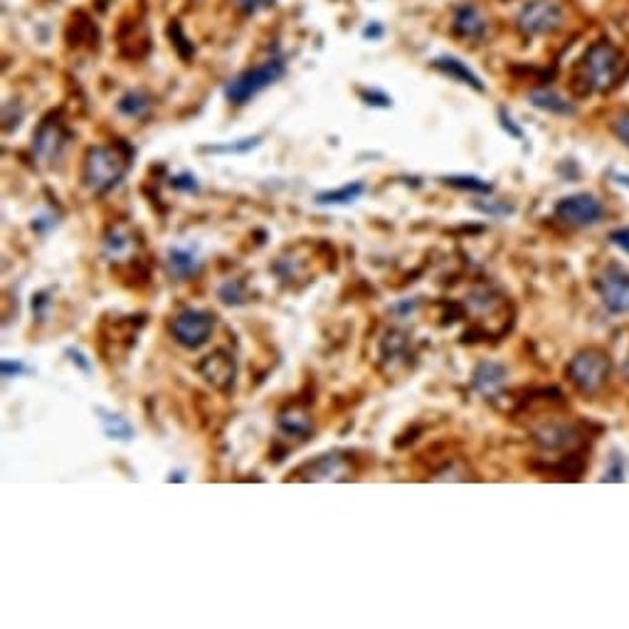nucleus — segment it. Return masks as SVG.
<instances>
[{"label":"nucleus","mask_w":629,"mask_h":629,"mask_svg":"<svg viewBox=\"0 0 629 629\" xmlns=\"http://www.w3.org/2000/svg\"><path fill=\"white\" fill-rule=\"evenodd\" d=\"M277 425L287 437H294V440H309L314 434V420L309 415L307 408L301 405H289L287 410H281L279 417H277Z\"/></svg>","instance_id":"nucleus-13"},{"label":"nucleus","mask_w":629,"mask_h":629,"mask_svg":"<svg viewBox=\"0 0 629 629\" xmlns=\"http://www.w3.org/2000/svg\"><path fill=\"white\" fill-rule=\"evenodd\" d=\"M536 442L545 450H565L575 442V434L565 425H545L536 432Z\"/></svg>","instance_id":"nucleus-19"},{"label":"nucleus","mask_w":629,"mask_h":629,"mask_svg":"<svg viewBox=\"0 0 629 629\" xmlns=\"http://www.w3.org/2000/svg\"><path fill=\"white\" fill-rule=\"evenodd\" d=\"M0 373H3V378H23V375L30 373V368H27L23 360L3 358V363H0Z\"/></svg>","instance_id":"nucleus-28"},{"label":"nucleus","mask_w":629,"mask_h":629,"mask_svg":"<svg viewBox=\"0 0 629 629\" xmlns=\"http://www.w3.org/2000/svg\"><path fill=\"white\" fill-rule=\"evenodd\" d=\"M366 193V183H346L343 188H336V190H321L316 193V205H323V208H336V205H350L356 203L358 198Z\"/></svg>","instance_id":"nucleus-18"},{"label":"nucleus","mask_w":629,"mask_h":629,"mask_svg":"<svg viewBox=\"0 0 629 629\" xmlns=\"http://www.w3.org/2000/svg\"><path fill=\"white\" fill-rule=\"evenodd\" d=\"M380 35H383V27L378 25V23H375V25H368L366 30H363V37H370V40H378Z\"/></svg>","instance_id":"nucleus-37"},{"label":"nucleus","mask_w":629,"mask_h":629,"mask_svg":"<svg viewBox=\"0 0 629 629\" xmlns=\"http://www.w3.org/2000/svg\"><path fill=\"white\" fill-rule=\"evenodd\" d=\"M622 55L610 43H595L583 57V72L587 85L595 89H610L620 75Z\"/></svg>","instance_id":"nucleus-5"},{"label":"nucleus","mask_w":629,"mask_h":629,"mask_svg":"<svg viewBox=\"0 0 629 629\" xmlns=\"http://www.w3.org/2000/svg\"><path fill=\"white\" fill-rule=\"evenodd\" d=\"M613 178H614V183H620V186L629 188V173H614Z\"/></svg>","instance_id":"nucleus-38"},{"label":"nucleus","mask_w":629,"mask_h":629,"mask_svg":"<svg viewBox=\"0 0 629 629\" xmlns=\"http://www.w3.org/2000/svg\"><path fill=\"white\" fill-rule=\"evenodd\" d=\"M451 30L460 35V37H467V40H479L486 33V20L476 5H469L467 3V5H460V8L454 10Z\"/></svg>","instance_id":"nucleus-14"},{"label":"nucleus","mask_w":629,"mask_h":629,"mask_svg":"<svg viewBox=\"0 0 629 629\" xmlns=\"http://www.w3.org/2000/svg\"><path fill=\"white\" fill-rule=\"evenodd\" d=\"M218 297L228 307H239V304H245V287L239 281H225L218 291Z\"/></svg>","instance_id":"nucleus-26"},{"label":"nucleus","mask_w":629,"mask_h":629,"mask_svg":"<svg viewBox=\"0 0 629 629\" xmlns=\"http://www.w3.org/2000/svg\"><path fill=\"white\" fill-rule=\"evenodd\" d=\"M570 383L583 392H597L610 378V358L603 350L587 349L573 356L565 368Z\"/></svg>","instance_id":"nucleus-4"},{"label":"nucleus","mask_w":629,"mask_h":629,"mask_svg":"<svg viewBox=\"0 0 629 629\" xmlns=\"http://www.w3.org/2000/svg\"><path fill=\"white\" fill-rule=\"evenodd\" d=\"M151 107H154V99L146 92H141V89L127 92L119 99V104H117V109H119L124 117H128V119H141V117L148 114Z\"/></svg>","instance_id":"nucleus-22"},{"label":"nucleus","mask_w":629,"mask_h":629,"mask_svg":"<svg viewBox=\"0 0 629 629\" xmlns=\"http://www.w3.org/2000/svg\"><path fill=\"white\" fill-rule=\"evenodd\" d=\"M624 375H627V380H629V360L624 363Z\"/></svg>","instance_id":"nucleus-40"},{"label":"nucleus","mask_w":629,"mask_h":629,"mask_svg":"<svg viewBox=\"0 0 629 629\" xmlns=\"http://www.w3.org/2000/svg\"><path fill=\"white\" fill-rule=\"evenodd\" d=\"M597 294L610 314H629V272L620 264H610L597 274Z\"/></svg>","instance_id":"nucleus-8"},{"label":"nucleus","mask_w":629,"mask_h":629,"mask_svg":"<svg viewBox=\"0 0 629 629\" xmlns=\"http://www.w3.org/2000/svg\"><path fill=\"white\" fill-rule=\"evenodd\" d=\"M432 67L437 69V72L447 75L450 79H454V82H462V85L472 86V89H476V92H484V82L479 79V75L472 72V69H469L462 60H457V57H450V55L437 57V60L432 62Z\"/></svg>","instance_id":"nucleus-15"},{"label":"nucleus","mask_w":629,"mask_h":629,"mask_svg":"<svg viewBox=\"0 0 629 629\" xmlns=\"http://www.w3.org/2000/svg\"><path fill=\"white\" fill-rule=\"evenodd\" d=\"M170 188L173 190H180V193H198L200 186H198V178L193 173H178L170 178Z\"/></svg>","instance_id":"nucleus-27"},{"label":"nucleus","mask_w":629,"mask_h":629,"mask_svg":"<svg viewBox=\"0 0 629 629\" xmlns=\"http://www.w3.org/2000/svg\"><path fill=\"white\" fill-rule=\"evenodd\" d=\"M444 186L457 188V190H469V193H482V196H489L493 190V186L489 180L476 178V176H444Z\"/></svg>","instance_id":"nucleus-23"},{"label":"nucleus","mask_w":629,"mask_h":629,"mask_svg":"<svg viewBox=\"0 0 629 629\" xmlns=\"http://www.w3.org/2000/svg\"><path fill=\"white\" fill-rule=\"evenodd\" d=\"M349 462L343 460L339 451H333V454H321L314 462H307L304 467H299L294 472V479H304V482H340V479H349Z\"/></svg>","instance_id":"nucleus-10"},{"label":"nucleus","mask_w":629,"mask_h":629,"mask_svg":"<svg viewBox=\"0 0 629 629\" xmlns=\"http://www.w3.org/2000/svg\"><path fill=\"white\" fill-rule=\"evenodd\" d=\"M259 146V138H239V141H232V144H225V146H205L203 151H208V154H247V151H252V148H257Z\"/></svg>","instance_id":"nucleus-25"},{"label":"nucleus","mask_w":629,"mask_h":629,"mask_svg":"<svg viewBox=\"0 0 629 629\" xmlns=\"http://www.w3.org/2000/svg\"><path fill=\"white\" fill-rule=\"evenodd\" d=\"M603 479L604 482H624V479H629L627 457H622L620 451H613V457H610V464L604 469Z\"/></svg>","instance_id":"nucleus-24"},{"label":"nucleus","mask_w":629,"mask_h":629,"mask_svg":"<svg viewBox=\"0 0 629 629\" xmlns=\"http://www.w3.org/2000/svg\"><path fill=\"white\" fill-rule=\"evenodd\" d=\"M168 269L176 281H188L200 272V259L193 249L188 247H170L168 249Z\"/></svg>","instance_id":"nucleus-16"},{"label":"nucleus","mask_w":629,"mask_h":629,"mask_svg":"<svg viewBox=\"0 0 629 629\" xmlns=\"http://www.w3.org/2000/svg\"><path fill=\"white\" fill-rule=\"evenodd\" d=\"M528 102L533 104L536 109L555 114V117H573L575 114V107L565 96L551 92V89H533V92L528 94Z\"/></svg>","instance_id":"nucleus-17"},{"label":"nucleus","mask_w":629,"mask_h":629,"mask_svg":"<svg viewBox=\"0 0 629 629\" xmlns=\"http://www.w3.org/2000/svg\"><path fill=\"white\" fill-rule=\"evenodd\" d=\"M128 247V238L127 235H121L119 230H114V235H109L107 238V255L111 257H119L124 249Z\"/></svg>","instance_id":"nucleus-30"},{"label":"nucleus","mask_w":629,"mask_h":629,"mask_svg":"<svg viewBox=\"0 0 629 629\" xmlns=\"http://www.w3.org/2000/svg\"><path fill=\"white\" fill-rule=\"evenodd\" d=\"M198 373L218 392H230L235 385V375H238V363L228 349H215L198 363Z\"/></svg>","instance_id":"nucleus-9"},{"label":"nucleus","mask_w":629,"mask_h":629,"mask_svg":"<svg viewBox=\"0 0 629 629\" xmlns=\"http://www.w3.org/2000/svg\"><path fill=\"white\" fill-rule=\"evenodd\" d=\"M67 356H69V360L75 363V366H79V370H82V373H92V363L86 360V356L82 353V350L67 349Z\"/></svg>","instance_id":"nucleus-33"},{"label":"nucleus","mask_w":629,"mask_h":629,"mask_svg":"<svg viewBox=\"0 0 629 629\" xmlns=\"http://www.w3.org/2000/svg\"><path fill=\"white\" fill-rule=\"evenodd\" d=\"M284 72H287L284 57L281 55H272V57H267V60H262L255 67L239 72L238 77H232L225 85V99L230 104L242 107L249 99H255L257 94L264 92L267 86H272L277 79L284 77Z\"/></svg>","instance_id":"nucleus-2"},{"label":"nucleus","mask_w":629,"mask_h":629,"mask_svg":"<svg viewBox=\"0 0 629 629\" xmlns=\"http://www.w3.org/2000/svg\"><path fill=\"white\" fill-rule=\"evenodd\" d=\"M264 5H267V0H238V8L242 13H247V15H252V13H257Z\"/></svg>","instance_id":"nucleus-36"},{"label":"nucleus","mask_w":629,"mask_h":629,"mask_svg":"<svg viewBox=\"0 0 629 629\" xmlns=\"http://www.w3.org/2000/svg\"><path fill=\"white\" fill-rule=\"evenodd\" d=\"M506 380H509V370L496 360H482L472 373V388L486 400L496 398L503 391Z\"/></svg>","instance_id":"nucleus-12"},{"label":"nucleus","mask_w":629,"mask_h":629,"mask_svg":"<svg viewBox=\"0 0 629 629\" xmlns=\"http://www.w3.org/2000/svg\"><path fill=\"white\" fill-rule=\"evenodd\" d=\"M499 121H502V127H503V131L509 134V137H513V138H523V131H521L516 124H513V119H511V114L506 109H499Z\"/></svg>","instance_id":"nucleus-31"},{"label":"nucleus","mask_w":629,"mask_h":629,"mask_svg":"<svg viewBox=\"0 0 629 629\" xmlns=\"http://www.w3.org/2000/svg\"><path fill=\"white\" fill-rule=\"evenodd\" d=\"M380 358L391 360V366L395 363H408L410 358V343L408 339L400 331H391L380 340Z\"/></svg>","instance_id":"nucleus-21"},{"label":"nucleus","mask_w":629,"mask_h":629,"mask_svg":"<svg viewBox=\"0 0 629 629\" xmlns=\"http://www.w3.org/2000/svg\"><path fill=\"white\" fill-rule=\"evenodd\" d=\"M47 307H50V299H47V291H40V294H35V297H33V314L37 316V319H45V311H47Z\"/></svg>","instance_id":"nucleus-35"},{"label":"nucleus","mask_w":629,"mask_h":629,"mask_svg":"<svg viewBox=\"0 0 629 629\" xmlns=\"http://www.w3.org/2000/svg\"><path fill=\"white\" fill-rule=\"evenodd\" d=\"M614 134L620 137L622 144L629 146V111H624V114H620V117L614 119Z\"/></svg>","instance_id":"nucleus-32"},{"label":"nucleus","mask_w":629,"mask_h":629,"mask_svg":"<svg viewBox=\"0 0 629 629\" xmlns=\"http://www.w3.org/2000/svg\"><path fill=\"white\" fill-rule=\"evenodd\" d=\"M168 331L180 349H203L215 331V314L208 309H183L170 319Z\"/></svg>","instance_id":"nucleus-3"},{"label":"nucleus","mask_w":629,"mask_h":629,"mask_svg":"<svg viewBox=\"0 0 629 629\" xmlns=\"http://www.w3.org/2000/svg\"><path fill=\"white\" fill-rule=\"evenodd\" d=\"M360 96L366 99V104L370 107H380V109H388L392 107V99L385 92H378V89H360Z\"/></svg>","instance_id":"nucleus-29"},{"label":"nucleus","mask_w":629,"mask_h":629,"mask_svg":"<svg viewBox=\"0 0 629 629\" xmlns=\"http://www.w3.org/2000/svg\"><path fill=\"white\" fill-rule=\"evenodd\" d=\"M131 166V151L124 144L92 146L82 163V180L89 193L104 196L119 186Z\"/></svg>","instance_id":"nucleus-1"},{"label":"nucleus","mask_w":629,"mask_h":629,"mask_svg":"<svg viewBox=\"0 0 629 629\" xmlns=\"http://www.w3.org/2000/svg\"><path fill=\"white\" fill-rule=\"evenodd\" d=\"M565 20V10L558 0H531L516 15V27L523 35L555 33Z\"/></svg>","instance_id":"nucleus-6"},{"label":"nucleus","mask_w":629,"mask_h":629,"mask_svg":"<svg viewBox=\"0 0 629 629\" xmlns=\"http://www.w3.org/2000/svg\"><path fill=\"white\" fill-rule=\"evenodd\" d=\"M173 479H176V482H186V476L180 474V472H178V474H170L168 476V482H173Z\"/></svg>","instance_id":"nucleus-39"},{"label":"nucleus","mask_w":629,"mask_h":629,"mask_svg":"<svg viewBox=\"0 0 629 629\" xmlns=\"http://www.w3.org/2000/svg\"><path fill=\"white\" fill-rule=\"evenodd\" d=\"M99 422H102L104 434L109 440H117V442H131L134 440V427L128 425L127 417L117 415V412H109V410H99Z\"/></svg>","instance_id":"nucleus-20"},{"label":"nucleus","mask_w":629,"mask_h":629,"mask_svg":"<svg viewBox=\"0 0 629 629\" xmlns=\"http://www.w3.org/2000/svg\"><path fill=\"white\" fill-rule=\"evenodd\" d=\"M65 144H67V134H65L60 121L45 119L33 137V151L43 163L57 161Z\"/></svg>","instance_id":"nucleus-11"},{"label":"nucleus","mask_w":629,"mask_h":629,"mask_svg":"<svg viewBox=\"0 0 629 629\" xmlns=\"http://www.w3.org/2000/svg\"><path fill=\"white\" fill-rule=\"evenodd\" d=\"M555 218L573 228H593L597 222H603L604 208L593 193H573V196L563 198L555 205Z\"/></svg>","instance_id":"nucleus-7"},{"label":"nucleus","mask_w":629,"mask_h":629,"mask_svg":"<svg viewBox=\"0 0 629 629\" xmlns=\"http://www.w3.org/2000/svg\"><path fill=\"white\" fill-rule=\"evenodd\" d=\"M610 242H613L614 247H620L624 255H629V228H620V230H614L613 235H610Z\"/></svg>","instance_id":"nucleus-34"}]
</instances>
